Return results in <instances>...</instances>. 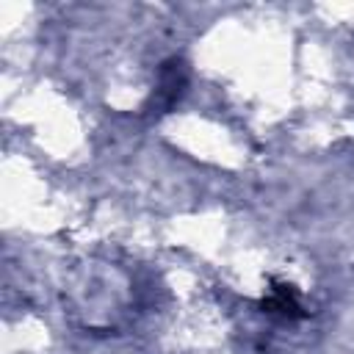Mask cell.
I'll return each mask as SVG.
<instances>
[{
	"label": "cell",
	"mask_w": 354,
	"mask_h": 354,
	"mask_svg": "<svg viewBox=\"0 0 354 354\" xmlns=\"http://www.w3.org/2000/svg\"><path fill=\"white\" fill-rule=\"evenodd\" d=\"M263 313L279 315V318H301L304 315L293 285H285V282H271V293L263 299Z\"/></svg>",
	"instance_id": "1"
},
{
	"label": "cell",
	"mask_w": 354,
	"mask_h": 354,
	"mask_svg": "<svg viewBox=\"0 0 354 354\" xmlns=\"http://www.w3.org/2000/svg\"><path fill=\"white\" fill-rule=\"evenodd\" d=\"M180 86H183L180 64H166V69L160 72V83H158V97H163V105H171L177 100Z\"/></svg>",
	"instance_id": "2"
}]
</instances>
